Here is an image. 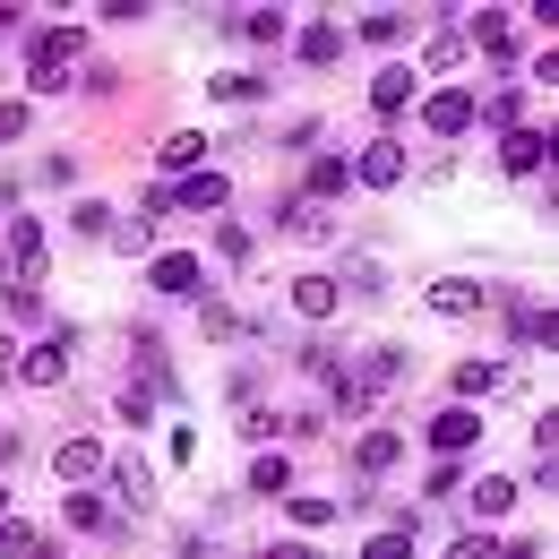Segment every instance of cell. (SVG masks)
<instances>
[{
	"mask_svg": "<svg viewBox=\"0 0 559 559\" xmlns=\"http://www.w3.org/2000/svg\"><path fill=\"white\" fill-rule=\"evenodd\" d=\"M465 61V35H430V52H421V70H456Z\"/></svg>",
	"mask_w": 559,
	"mask_h": 559,
	"instance_id": "83f0119b",
	"label": "cell"
},
{
	"mask_svg": "<svg viewBox=\"0 0 559 559\" xmlns=\"http://www.w3.org/2000/svg\"><path fill=\"white\" fill-rule=\"evenodd\" d=\"M0 233H9V276H0V284L35 293V284H44V224H35V215H9Z\"/></svg>",
	"mask_w": 559,
	"mask_h": 559,
	"instance_id": "7a4b0ae2",
	"label": "cell"
},
{
	"mask_svg": "<svg viewBox=\"0 0 559 559\" xmlns=\"http://www.w3.org/2000/svg\"><path fill=\"white\" fill-rule=\"evenodd\" d=\"M284 233H301V241H336V215L319 207V199H293V207H284Z\"/></svg>",
	"mask_w": 559,
	"mask_h": 559,
	"instance_id": "30bf717a",
	"label": "cell"
},
{
	"mask_svg": "<svg viewBox=\"0 0 559 559\" xmlns=\"http://www.w3.org/2000/svg\"><path fill=\"white\" fill-rule=\"evenodd\" d=\"M345 276H353V293H361V301H379V293H388V267H379V259H353Z\"/></svg>",
	"mask_w": 559,
	"mask_h": 559,
	"instance_id": "484cf974",
	"label": "cell"
},
{
	"mask_svg": "<svg viewBox=\"0 0 559 559\" xmlns=\"http://www.w3.org/2000/svg\"><path fill=\"white\" fill-rule=\"evenodd\" d=\"M70 353H78V328H52L44 345L17 361V379H26V388H61V379H70Z\"/></svg>",
	"mask_w": 559,
	"mask_h": 559,
	"instance_id": "3957f363",
	"label": "cell"
},
{
	"mask_svg": "<svg viewBox=\"0 0 559 559\" xmlns=\"http://www.w3.org/2000/svg\"><path fill=\"white\" fill-rule=\"evenodd\" d=\"M448 559H499V543H490V534H465V543H456Z\"/></svg>",
	"mask_w": 559,
	"mask_h": 559,
	"instance_id": "4dcf8cb0",
	"label": "cell"
},
{
	"mask_svg": "<svg viewBox=\"0 0 559 559\" xmlns=\"http://www.w3.org/2000/svg\"><path fill=\"white\" fill-rule=\"evenodd\" d=\"M336 52H345V26H310L301 35V61H336Z\"/></svg>",
	"mask_w": 559,
	"mask_h": 559,
	"instance_id": "cb8c5ba5",
	"label": "cell"
},
{
	"mask_svg": "<svg viewBox=\"0 0 559 559\" xmlns=\"http://www.w3.org/2000/svg\"><path fill=\"white\" fill-rule=\"evenodd\" d=\"M70 525H78V534H95V525H104V508H95L86 490H70Z\"/></svg>",
	"mask_w": 559,
	"mask_h": 559,
	"instance_id": "f546056e",
	"label": "cell"
},
{
	"mask_svg": "<svg viewBox=\"0 0 559 559\" xmlns=\"http://www.w3.org/2000/svg\"><path fill=\"white\" fill-rule=\"evenodd\" d=\"M70 61H78V26H35V35H26V86H35V95H61V86H70Z\"/></svg>",
	"mask_w": 559,
	"mask_h": 559,
	"instance_id": "6da1fadb",
	"label": "cell"
},
{
	"mask_svg": "<svg viewBox=\"0 0 559 559\" xmlns=\"http://www.w3.org/2000/svg\"><path fill=\"white\" fill-rule=\"evenodd\" d=\"M345 181H353V164H345V155H319V164H310V199H319V207H328V199H336Z\"/></svg>",
	"mask_w": 559,
	"mask_h": 559,
	"instance_id": "e0dca14e",
	"label": "cell"
},
{
	"mask_svg": "<svg viewBox=\"0 0 559 559\" xmlns=\"http://www.w3.org/2000/svg\"><path fill=\"white\" fill-rule=\"evenodd\" d=\"M370 104H379V112H405V104H414V70H379L370 78Z\"/></svg>",
	"mask_w": 559,
	"mask_h": 559,
	"instance_id": "9a60e30c",
	"label": "cell"
},
{
	"mask_svg": "<svg viewBox=\"0 0 559 559\" xmlns=\"http://www.w3.org/2000/svg\"><path fill=\"white\" fill-rule=\"evenodd\" d=\"M474 439H483V414H474V405L430 414V448H439V456H456V448H474Z\"/></svg>",
	"mask_w": 559,
	"mask_h": 559,
	"instance_id": "5b68a950",
	"label": "cell"
},
{
	"mask_svg": "<svg viewBox=\"0 0 559 559\" xmlns=\"http://www.w3.org/2000/svg\"><path fill=\"white\" fill-rule=\"evenodd\" d=\"M0 516H9V490H0Z\"/></svg>",
	"mask_w": 559,
	"mask_h": 559,
	"instance_id": "836d02e7",
	"label": "cell"
},
{
	"mask_svg": "<svg viewBox=\"0 0 559 559\" xmlns=\"http://www.w3.org/2000/svg\"><path fill=\"white\" fill-rule=\"evenodd\" d=\"M474 104H483V95H465V86H448V95H430V104H421V121H430L439 139H456V130H474Z\"/></svg>",
	"mask_w": 559,
	"mask_h": 559,
	"instance_id": "8992f818",
	"label": "cell"
},
{
	"mask_svg": "<svg viewBox=\"0 0 559 559\" xmlns=\"http://www.w3.org/2000/svg\"><path fill=\"white\" fill-rule=\"evenodd\" d=\"M430 310H439V319H474V310H483V284L474 276H439L430 284Z\"/></svg>",
	"mask_w": 559,
	"mask_h": 559,
	"instance_id": "52a82bcc",
	"label": "cell"
},
{
	"mask_svg": "<svg viewBox=\"0 0 559 559\" xmlns=\"http://www.w3.org/2000/svg\"><path fill=\"white\" fill-rule=\"evenodd\" d=\"M104 483H112V499H121V508H146V499H155V474H146L139 456H121V465H104Z\"/></svg>",
	"mask_w": 559,
	"mask_h": 559,
	"instance_id": "ba28073f",
	"label": "cell"
},
{
	"mask_svg": "<svg viewBox=\"0 0 559 559\" xmlns=\"http://www.w3.org/2000/svg\"><path fill=\"white\" fill-rule=\"evenodd\" d=\"M361 559H414V534L396 525V534H379V543H370V551H361Z\"/></svg>",
	"mask_w": 559,
	"mask_h": 559,
	"instance_id": "f1b7e54d",
	"label": "cell"
},
{
	"mask_svg": "<svg viewBox=\"0 0 559 559\" xmlns=\"http://www.w3.org/2000/svg\"><path fill=\"white\" fill-rule=\"evenodd\" d=\"M456 388H465V396H499V388H508V370H499V361H465V370H456Z\"/></svg>",
	"mask_w": 559,
	"mask_h": 559,
	"instance_id": "44dd1931",
	"label": "cell"
},
{
	"mask_svg": "<svg viewBox=\"0 0 559 559\" xmlns=\"http://www.w3.org/2000/svg\"><path fill=\"white\" fill-rule=\"evenodd\" d=\"M35 551H44V543H35L17 516H0V559H35Z\"/></svg>",
	"mask_w": 559,
	"mask_h": 559,
	"instance_id": "d4e9b609",
	"label": "cell"
},
{
	"mask_svg": "<svg viewBox=\"0 0 559 559\" xmlns=\"http://www.w3.org/2000/svg\"><path fill=\"white\" fill-rule=\"evenodd\" d=\"M52 465H61V483H95V474H104V448H95V439H61Z\"/></svg>",
	"mask_w": 559,
	"mask_h": 559,
	"instance_id": "4fadbf2b",
	"label": "cell"
},
{
	"mask_svg": "<svg viewBox=\"0 0 559 559\" xmlns=\"http://www.w3.org/2000/svg\"><path fill=\"white\" fill-rule=\"evenodd\" d=\"M396 35H405L396 9H370V17H361V44H396Z\"/></svg>",
	"mask_w": 559,
	"mask_h": 559,
	"instance_id": "4316f807",
	"label": "cell"
},
{
	"mask_svg": "<svg viewBox=\"0 0 559 559\" xmlns=\"http://www.w3.org/2000/svg\"><path fill=\"white\" fill-rule=\"evenodd\" d=\"M267 559H310V551H301V543H284V551H267Z\"/></svg>",
	"mask_w": 559,
	"mask_h": 559,
	"instance_id": "d6a6232c",
	"label": "cell"
},
{
	"mask_svg": "<svg viewBox=\"0 0 559 559\" xmlns=\"http://www.w3.org/2000/svg\"><path fill=\"white\" fill-rule=\"evenodd\" d=\"M336 301H345V293H336V276H293V310H301V319H328Z\"/></svg>",
	"mask_w": 559,
	"mask_h": 559,
	"instance_id": "7c38bea8",
	"label": "cell"
},
{
	"mask_svg": "<svg viewBox=\"0 0 559 559\" xmlns=\"http://www.w3.org/2000/svg\"><path fill=\"white\" fill-rule=\"evenodd\" d=\"M0 370H17V345H9V328H0Z\"/></svg>",
	"mask_w": 559,
	"mask_h": 559,
	"instance_id": "1f68e13d",
	"label": "cell"
},
{
	"mask_svg": "<svg viewBox=\"0 0 559 559\" xmlns=\"http://www.w3.org/2000/svg\"><path fill=\"white\" fill-rule=\"evenodd\" d=\"M396 456H405V439H396V430H361V465H370V474H379V465H396Z\"/></svg>",
	"mask_w": 559,
	"mask_h": 559,
	"instance_id": "7402d4cb",
	"label": "cell"
},
{
	"mask_svg": "<svg viewBox=\"0 0 559 559\" xmlns=\"http://www.w3.org/2000/svg\"><path fill=\"white\" fill-rule=\"evenodd\" d=\"M155 293H173V301L199 293V259H190V250H164V259H155Z\"/></svg>",
	"mask_w": 559,
	"mask_h": 559,
	"instance_id": "8fae6325",
	"label": "cell"
},
{
	"mask_svg": "<svg viewBox=\"0 0 559 559\" xmlns=\"http://www.w3.org/2000/svg\"><path fill=\"white\" fill-rule=\"evenodd\" d=\"M508 508H516V483H508V474H483V483H474V516H508Z\"/></svg>",
	"mask_w": 559,
	"mask_h": 559,
	"instance_id": "2e32d148",
	"label": "cell"
},
{
	"mask_svg": "<svg viewBox=\"0 0 559 559\" xmlns=\"http://www.w3.org/2000/svg\"><path fill=\"white\" fill-rule=\"evenodd\" d=\"M173 199H181V207H199V215H215L224 199H233V181H224V173H190V181H181Z\"/></svg>",
	"mask_w": 559,
	"mask_h": 559,
	"instance_id": "5bb4252c",
	"label": "cell"
},
{
	"mask_svg": "<svg viewBox=\"0 0 559 559\" xmlns=\"http://www.w3.org/2000/svg\"><path fill=\"white\" fill-rule=\"evenodd\" d=\"M250 490H259V499H284V490H293V465H284V456H259V465H250Z\"/></svg>",
	"mask_w": 559,
	"mask_h": 559,
	"instance_id": "ffe728a7",
	"label": "cell"
},
{
	"mask_svg": "<svg viewBox=\"0 0 559 559\" xmlns=\"http://www.w3.org/2000/svg\"><path fill=\"white\" fill-rule=\"evenodd\" d=\"M284 508H293V525H328V516H345V508L319 499V490H284Z\"/></svg>",
	"mask_w": 559,
	"mask_h": 559,
	"instance_id": "d6986e66",
	"label": "cell"
},
{
	"mask_svg": "<svg viewBox=\"0 0 559 559\" xmlns=\"http://www.w3.org/2000/svg\"><path fill=\"white\" fill-rule=\"evenodd\" d=\"M543 155H551L543 130H508V146H499V164H508V173H543Z\"/></svg>",
	"mask_w": 559,
	"mask_h": 559,
	"instance_id": "9c48e42d",
	"label": "cell"
},
{
	"mask_svg": "<svg viewBox=\"0 0 559 559\" xmlns=\"http://www.w3.org/2000/svg\"><path fill=\"white\" fill-rule=\"evenodd\" d=\"M250 44H284V9H250V17H233Z\"/></svg>",
	"mask_w": 559,
	"mask_h": 559,
	"instance_id": "603a6c76",
	"label": "cell"
},
{
	"mask_svg": "<svg viewBox=\"0 0 559 559\" xmlns=\"http://www.w3.org/2000/svg\"><path fill=\"white\" fill-rule=\"evenodd\" d=\"M353 181L396 190V181H405V146H396V139H370V146H361V164H353Z\"/></svg>",
	"mask_w": 559,
	"mask_h": 559,
	"instance_id": "277c9868",
	"label": "cell"
},
{
	"mask_svg": "<svg viewBox=\"0 0 559 559\" xmlns=\"http://www.w3.org/2000/svg\"><path fill=\"white\" fill-rule=\"evenodd\" d=\"M155 155H164V173H190V164L207 155V139H199V130H173V139L155 146Z\"/></svg>",
	"mask_w": 559,
	"mask_h": 559,
	"instance_id": "ac0fdd59",
	"label": "cell"
}]
</instances>
